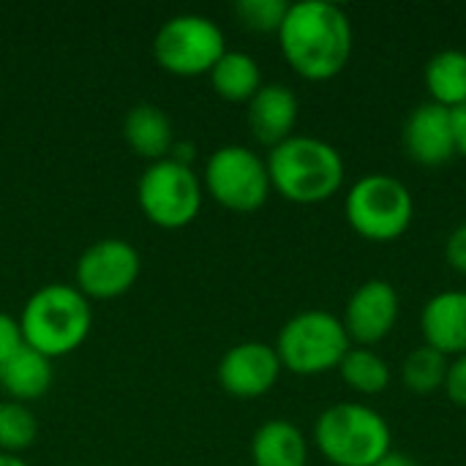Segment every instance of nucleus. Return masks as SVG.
<instances>
[{
	"mask_svg": "<svg viewBox=\"0 0 466 466\" xmlns=\"http://www.w3.org/2000/svg\"><path fill=\"white\" fill-rule=\"evenodd\" d=\"M284 366L276 347L262 341H243L224 352L218 363V382L232 399H259L273 390Z\"/></svg>",
	"mask_w": 466,
	"mask_h": 466,
	"instance_id": "12",
	"label": "nucleus"
},
{
	"mask_svg": "<svg viewBox=\"0 0 466 466\" xmlns=\"http://www.w3.org/2000/svg\"><path fill=\"white\" fill-rule=\"evenodd\" d=\"M254 466H306L309 442L303 431L289 420H268L251 440Z\"/></svg>",
	"mask_w": 466,
	"mask_h": 466,
	"instance_id": "18",
	"label": "nucleus"
},
{
	"mask_svg": "<svg viewBox=\"0 0 466 466\" xmlns=\"http://www.w3.org/2000/svg\"><path fill=\"white\" fill-rule=\"evenodd\" d=\"M420 330L429 347L445 358L466 355V292L448 289L434 295L420 314Z\"/></svg>",
	"mask_w": 466,
	"mask_h": 466,
	"instance_id": "14",
	"label": "nucleus"
},
{
	"mask_svg": "<svg viewBox=\"0 0 466 466\" xmlns=\"http://www.w3.org/2000/svg\"><path fill=\"white\" fill-rule=\"evenodd\" d=\"M431 101L445 109H459L466 104V52L442 49L437 52L423 71Z\"/></svg>",
	"mask_w": 466,
	"mask_h": 466,
	"instance_id": "19",
	"label": "nucleus"
},
{
	"mask_svg": "<svg viewBox=\"0 0 466 466\" xmlns=\"http://www.w3.org/2000/svg\"><path fill=\"white\" fill-rule=\"evenodd\" d=\"M344 216L363 240L371 243H393L399 240L415 216L412 191L404 180L382 172L363 175L347 194Z\"/></svg>",
	"mask_w": 466,
	"mask_h": 466,
	"instance_id": "5",
	"label": "nucleus"
},
{
	"mask_svg": "<svg viewBox=\"0 0 466 466\" xmlns=\"http://www.w3.org/2000/svg\"><path fill=\"white\" fill-rule=\"evenodd\" d=\"M139 270H142L139 251L128 240L104 238L87 246L76 259L74 287L87 300H112L126 295L137 284Z\"/></svg>",
	"mask_w": 466,
	"mask_h": 466,
	"instance_id": "10",
	"label": "nucleus"
},
{
	"mask_svg": "<svg viewBox=\"0 0 466 466\" xmlns=\"http://www.w3.org/2000/svg\"><path fill=\"white\" fill-rule=\"evenodd\" d=\"M93 328L90 300L71 284H44L35 289L19 314L22 341L55 360L85 344Z\"/></svg>",
	"mask_w": 466,
	"mask_h": 466,
	"instance_id": "3",
	"label": "nucleus"
},
{
	"mask_svg": "<svg viewBox=\"0 0 466 466\" xmlns=\"http://www.w3.org/2000/svg\"><path fill=\"white\" fill-rule=\"evenodd\" d=\"M123 137L128 142V147L147 158L150 164L153 161H161V158H169L172 147H175V128H172V120L169 115L150 104V101H142L137 106H131L123 117Z\"/></svg>",
	"mask_w": 466,
	"mask_h": 466,
	"instance_id": "16",
	"label": "nucleus"
},
{
	"mask_svg": "<svg viewBox=\"0 0 466 466\" xmlns=\"http://www.w3.org/2000/svg\"><path fill=\"white\" fill-rule=\"evenodd\" d=\"M314 442L333 466H374L393 451L388 420L360 401L328 407L314 423Z\"/></svg>",
	"mask_w": 466,
	"mask_h": 466,
	"instance_id": "4",
	"label": "nucleus"
},
{
	"mask_svg": "<svg viewBox=\"0 0 466 466\" xmlns=\"http://www.w3.org/2000/svg\"><path fill=\"white\" fill-rule=\"evenodd\" d=\"M22 344L25 341H22L19 319H14L11 314L0 311V363H5Z\"/></svg>",
	"mask_w": 466,
	"mask_h": 466,
	"instance_id": "26",
	"label": "nucleus"
},
{
	"mask_svg": "<svg viewBox=\"0 0 466 466\" xmlns=\"http://www.w3.org/2000/svg\"><path fill=\"white\" fill-rule=\"evenodd\" d=\"M205 188L227 210L254 213L270 197V175L265 158L251 147L224 145L205 164Z\"/></svg>",
	"mask_w": 466,
	"mask_h": 466,
	"instance_id": "9",
	"label": "nucleus"
},
{
	"mask_svg": "<svg viewBox=\"0 0 466 466\" xmlns=\"http://www.w3.org/2000/svg\"><path fill=\"white\" fill-rule=\"evenodd\" d=\"M298 96L287 85H262L248 101V128L257 142L276 147L292 137L298 123Z\"/></svg>",
	"mask_w": 466,
	"mask_h": 466,
	"instance_id": "15",
	"label": "nucleus"
},
{
	"mask_svg": "<svg viewBox=\"0 0 466 466\" xmlns=\"http://www.w3.org/2000/svg\"><path fill=\"white\" fill-rule=\"evenodd\" d=\"M289 3L284 0H238L235 14L254 33H279Z\"/></svg>",
	"mask_w": 466,
	"mask_h": 466,
	"instance_id": "24",
	"label": "nucleus"
},
{
	"mask_svg": "<svg viewBox=\"0 0 466 466\" xmlns=\"http://www.w3.org/2000/svg\"><path fill=\"white\" fill-rule=\"evenodd\" d=\"M210 82H213V90L227 98V101H251L257 96V90L262 87V71H259V63L246 55V52H235V49H227L221 55V60L213 66L210 71Z\"/></svg>",
	"mask_w": 466,
	"mask_h": 466,
	"instance_id": "20",
	"label": "nucleus"
},
{
	"mask_svg": "<svg viewBox=\"0 0 466 466\" xmlns=\"http://www.w3.org/2000/svg\"><path fill=\"white\" fill-rule=\"evenodd\" d=\"M374 466H418L415 459H410L407 453H396V451H390L385 459H380Z\"/></svg>",
	"mask_w": 466,
	"mask_h": 466,
	"instance_id": "29",
	"label": "nucleus"
},
{
	"mask_svg": "<svg viewBox=\"0 0 466 466\" xmlns=\"http://www.w3.org/2000/svg\"><path fill=\"white\" fill-rule=\"evenodd\" d=\"M445 259L453 270L464 273L466 276V224L456 227L445 243Z\"/></svg>",
	"mask_w": 466,
	"mask_h": 466,
	"instance_id": "27",
	"label": "nucleus"
},
{
	"mask_svg": "<svg viewBox=\"0 0 466 466\" xmlns=\"http://www.w3.org/2000/svg\"><path fill=\"white\" fill-rule=\"evenodd\" d=\"M399 292L385 279H371L360 284L344 309V330L352 347H374L385 341L399 322Z\"/></svg>",
	"mask_w": 466,
	"mask_h": 466,
	"instance_id": "11",
	"label": "nucleus"
},
{
	"mask_svg": "<svg viewBox=\"0 0 466 466\" xmlns=\"http://www.w3.org/2000/svg\"><path fill=\"white\" fill-rule=\"evenodd\" d=\"M401 142L407 156L420 164V167H442L456 150V131H453V112L434 104L423 101L420 106L412 109V115L404 123Z\"/></svg>",
	"mask_w": 466,
	"mask_h": 466,
	"instance_id": "13",
	"label": "nucleus"
},
{
	"mask_svg": "<svg viewBox=\"0 0 466 466\" xmlns=\"http://www.w3.org/2000/svg\"><path fill=\"white\" fill-rule=\"evenodd\" d=\"M224 52V30L202 14H177L167 19L153 38L156 63L175 76L210 74Z\"/></svg>",
	"mask_w": 466,
	"mask_h": 466,
	"instance_id": "8",
	"label": "nucleus"
},
{
	"mask_svg": "<svg viewBox=\"0 0 466 466\" xmlns=\"http://www.w3.org/2000/svg\"><path fill=\"white\" fill-rule=\"evenodd\" d=\"M270 186L295 205H319L339 194L344 183L341 153L317 137L292 134L281 145L270 147L268 158Z\"/></svg>",
	"mask_w": 466,
	"mask_h": 466,
	"instance_id": "2",
	"label": "nucleus"
},
{
	"mask_svg": "<svg viewBox=\"0 0 466 466\" xmlns=\"http://www.w3.org/2000/svg\"><path fill=\"white\" fill-rule=\"evenodd\" d=\"M339 374L355 393H363V396L382 393L390 385V377H393L388 360L382 355H377L374 350H369V347H352L344 355V360L339 366Z\"/></svg>",
	"mask_w": 466,
	"mask_h": 466,
	"instance_id": "21",
	"label": "nucleus"
},
{
	"mask_svg": "<svg viewBox=\"0 0 466 466\" xmlns=\"http://www.w3.org/2000/svg\"><path fill=\"white\" fill-rule=\"evenodd\" d=\"M352 341L344 322L330 311H300L279 333L276 355L281 366L298 377L328 374L341 366Z\"/></svg>",
	"mask_w": 466,
	"mask_h": 466,
	"instance_id": "6",
	"label": "nucleus"
},
{
	"mask_svg": "<svg viewBox=\"0 0 466 466\" xmlns=\"http://www.w3.org/2000/svg\"><path fill=\"white\" fill-rule=\"evenodd\" d=\"M276 35L284 60L309 82L339 76L352 55V22L344 8L328 0L289 3Z\"/></svg>",
	"mask_w": 466,
	"mask_h": 466,
	"instance_id": "1",
	"label": "nucleus"
},
{
	"mask_svg": "<svg viewBox=\"0 0 466 466\" xmlns=\"http://www.w3.org/2000/svg\"><path fill=\"white\" fill-rule=\"evenodd\" d=\"M137 199L145 218L161 229H183L202 210V180L175 158L153 161L137 186Z\"/></svg>",
	"mask_w": 466,
	"mask_h": 466,
	"instance_id": "7",
	"label": "nucleus"
},
{
	"mask_svg": "<svg viewBox=\"0 0 466 466\" xmlns=\"http://www.w3.org/2000/svg\"><path fill=\"white\" fill-rule=\"evenodd\" d=\"M451 112H453V131H456V150L466 156V104Z\"/></svg>",
	"mask_w": 466,
	"mask_h": 466,
	"instance_id": "28",
	"label": "nucleus"
},
{
	"mask_svg": "<svg viewBox=\"0 0 466 466\" xmlns=\"http://www.w3.org/2000/svg\"><path fill=\"white\" fill-rule=\"evenodd\" d=\"M448 363L451 360L442 352H437L434 347H429V344L415 347L401 363V382L415 396H431L445 388Z\"/></svg>",
	"mask_w": 466,
	"mask_h": 466,
	"instance_id": "22",
	"label": "nucleus"
},
{
	"mask_svg": "<svg viewBox=\"0 0 466 466\" xmlns=\"http://www.w3.org/2000/svg\"><path fill=\"white\" fill-rule=\"evenodd\" d=\"M0 466H27L19 456H8V453H0Z\"/></svg>",
	"mask_w": 466,
	"mask_h": 466,
	"instance_id": "30",
	"label": "nucleus"
},
{
	"mask_svg": "<svg viewBox=\"0 0 466 466\" xmlns=\"http://www.w3.org/2000/svg\"><path fill=\"white\" fill-rule=\"evenodd\" d=\"M448 399L456 404V407H464L466 410V355H459L448 363V377H445V388Z\"/></svg>",
	"mask_w": 466,
	"mask_h": 466,
	"instance_id": "25",
	"label": "nucleus"
},
{
	"mask_svg": "<svg viewBox=\"0 0 466 466\" xmlns=\"http://www.w3.org/2000/svg\"><path fill=\"white\" fill-rule=\"evenodd\" d=\"M38 437V420L27 404L0 401V453L19 456Z\"/></svg>",
	"mask_w": 466,
	"mask_h": 466,
	"instance_id": "23",
	"label": "nucleus"
},
{
	"mask_svg": "<svg viewBox=\"0 0 466 466\" xmlns=\"http://www.w3.org/2000/svg\"><path fill=\"white\" fill-rule=\"evenodd\" d=\"M52 360L22 344L5 363H0V388L11 401L30 404L52 388Z\"/></svg>",
	"mask_w": 466,
	"mask_h": 466,
	"instance_id": "17",
	"label": "nucleus"
}]
</instances>
